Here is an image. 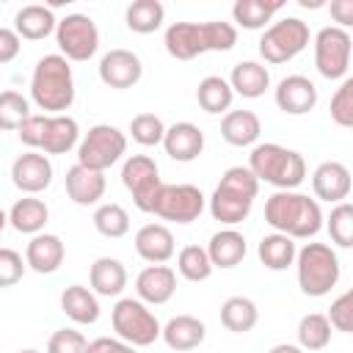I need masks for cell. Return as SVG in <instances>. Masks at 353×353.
<instances>
[{"mask_svg": "<svg viewBox=\"0 0 353 353\" xmlns=\"http://www.w3.org/2000/svg\"><path fill=\"white\" fill-rule=\"evenodd\" d=\"M165 52L176 61H193L204 52H226L237 44L232 22H171L163 36Z\"/></svg>", "mask_w": 353, "mask_h": 353, "instance_id": "cell-1", "label": "cell"}, {"mask_svg": "<svg viewBox=\"0 0 353 353\" xmlns=\"http://www.w3.org/2000/svg\"><path fill=\"white\" fill-rule=\"evenodd\" d=\"M265 223L290 240H309L323 229V210L317 199L295 190H276L265 201Z\"/></svg>", "mask_w": 353, "mask_h": 353, "instance_id": "cell-2", "label": "cell"}, {"mask_svg": "<svg viewBox=\"0 0 353 353\" xmlns=\"http://www.w3.org/2000/svg\"><path fill=\"white\" fill-rule=\"evenodd\" d=\"M30 99L52 116L72 108V102H74V74H72L69 61L61 52L39 58V63L33 69V77H30Z\"/></svg>", "mask_w": 353, "mask_h": 353, "instance_id": "cell-3", "label": "cell"}, {"mask_svg": "<svg viewBox=\"0 0 353 353\" xmlns=\"http://www.w3.org/2000/svg\"><path fill=\"white\" fill-rule=\"evenodd\" d=\"M256 193H259L256 176L245 165H232L223 171L221 182L210 196V215L226 226L243 223L254 207Z\"/></svg>", "mask_w": 353, "mask_h": 353, "instance_id": "cell-4", "label": "cell"}, {"mask_svg": "<svg viewBox=\"0 0 353 353\" xmlns=\"http://www.w3.org/2000/svg\"><path fill=\"white\" fill-rule=\"evenodd\" d=\"M256 182H268L279 190H295L306 179V160L301 152L281 143H256L245 165Z\"/></svg>", "mask_w": 353, "mask_h": 353, "instance_id": "cell-5", "label": "cell"}, {"mask_svg": "<svg viewBox=\"0 0 353 353\" xmlns=\"http://www.w3.org/2000/svg\"><path fill=\"white\" fill-rule=\"evenodd\" d=\"M19 141L30 149V152H41V154H66L77 138H80V127L72 116L58 113V116H36L30 113L22 127L17 130Z\"/></svg>", "mask_w": 353, "mask_h": 353, "instance_id": "cell-6", "label": "cell"}, {"mask_svg": "<svg viewBox=\"0 0 353 353\" xmlns=\"http://www.w3.org/2000/svg\"><path fill=\"white\" fill-rule=\"evenodd\" d=\"M295 268H298V287L309 298L328 295L342 273L336 251L325 243H306L295 254Z\"/></svg>", "mask_w": 353, "mask_h": 353, "instance_id": "cell-7", "label": "cell"}, {"mask_svg": "<svg viewBox=\"0 0 353 353\" xmlns=\"http://www.w3.org/2000/svg\"><path fill=\"white\" fill-rule=\"evenodd\" d=\"M110 323L113 331L121 342L132 345V347H146L160 336V320L152 314V309L138 301V298H121L116 301L113 312H110Z\"/></svg>", "mask_w": 353, "mask_h": 353, "instance_id": "cell-8", "label": "cell"}, {"mask_svg": "<svg viewBox=\"0 0 353 353\" xmlns=\"http://www.w3.org/2000/svg\"><path fill=\"white\" fill-rule=\"evenodd\" d=\"M309 44V25L301 17H284L273 25L259 39V55L265 63H287L295 55H301Z\"/></svg>", "mask_w": 353, "mask_h": 353, "instance_id": "cell-9", "label": "cell"}, {"mask_svg": "<svg viewBox=\"0 0 353 353\" xmlns=\"http://www.w3.org/2000/svg\"><path fill=\"white\" fill-rule=\"evenodd\" d=\"M127 152V135L113 124H94L80 146H77V165H85L91 171H108L119 157Z\"/></svg>", "mask_w": 353, "mask_h": 353, "instance_id": "cell-10", "label": "cell"}, {"mask_svg": "<svg viewBox=\"0 0 353 353\" xmlns=\"http://www.w3.org/2000/svg\"><path fill=\"white\" fill-rule=\"evenodd\" d=\"M55 41L66 61H88L99 50V30L88 14H66L55 25Z\"/></svg>", "mask_w": 353, "mask_h": 353, "instance_id": "cell-11", "label": "cell"}, {"mask_svg": "<svg viewBox=\"0 0 353 353\" xmlns=\"http://www.w3.org/2000/svg\"><path fill=\"white\" fill-rule=\"evenodd\" d=\"M121 182L130 190L135 207L141 212H152L157 190L163 188L160 168H157L154 157H149V154H130L124 160V165H121Z\"/></svg>", "mask_w": 353, "mask_h": 353, "instance_id": "cell-12", "label": "cell"}, {"mask_svg": "<svg viewBox=\"0 0 353 353\" xmlns=\"http://www.w3.org/2000/svg\"><path fill=\"white\" fill-rule=\"evenodd\" d=\"M204 193L196 185H165L157 190L152 215L163 218V221H174V223H193L201 212H204Z\"/></svg>", "mask_w": 353, "mask_h": 353, "instance_id": "cell-13", "label": "cell"}, {"mask_svg": "<svg viewBox=\"0 0 353 353\" xmlns=\"http://www.w3.org/2000/svg\"><path fill=\"white\" fill-rule=\"evenodd\" d=\"M350 33L328 25L314 36V66L325 80H342L350 66Z\"/></svg>", "mask_w": 353, "mask_h": 353, "instance_id": "cell-14", "label": "cell"}, {"mask_svg": "<svg viewBox=\"0 0 353 353\" xmlns=\"http://www.w3.org/2000/svg\"><path fill=\"white\" fill-rule=\"evenodd\" d=\"M141 77H143V63L132 50L119 47V50L105 52L102 61H99V80L108 88L124 91V88H132Z\"/></svg>", "mask_w": 353, "mask_h": 353, "instance_id": "cell-15", "label": "cell"}, {"mask_svg": "<svg viewBox=\"0 0 353 353\" xmlns=\"http://www.w3.org/2000/svg\"><path fill=\"white\" fill-rule=\"evenodd\" d=\"M11 182L22 193H28V196H36V193L47 190L50 182H52V163H50V157L41 154V152L19 154L11 163Z\"/></svg>", "mask_w": 353, "mask_h": 353, "instance_id": "cell-16", "label": "cell"}, {"mask_svg": "<svg viewBox=\"0 0 353 353\" xmlns=\"http://www.w3.org/2000/svg\"><path fill=\"white\" fill-rule=\"evenodd\" d=\"M276 105L287 116H303L317 105V85L303 74H287L276 85Z\"/></svg>", "mask_w": 353, "mask_h": 353, "instance_id": "cell-17", "label": "cell"}, {"mask_svg": "<svg viewBox=\"0 0 353 353\" xmlns=\"http://www.w3.org/2000/svg\"><path fill=\"white\" fill-rule=\"evenodd\" d=\"M135 292L138 301L160 306L168 303L176 292V270L168 265H149L135 276Z\"/></svg>", "mask_w": 353, "mask_h": 353, "instance_id": "cell-18", "label": "cell"}, {"mask_svg": "<svg viewBox=\"0 0 353 353\" xmlns=\"http://www.w3.org/2000/svg\"><path fill=\"white\" fill-rule=\"evenodd\" d=\"M312 190L328 204H339L350 196V171L339 160H325L312 174Z\"/></svg>", "mask_w": 353, "mask_h": 353, "instance_id": "cell-19", "label": "cell"}, {"mask_svg": "<svg viewBox=\"0 0 353 353\" xmlns=\"http://www.w3.org/2000/svg\"><path fill=\"white\" fill-rule=\"evenodd\" d=\"M163 149H165V154L171 160L190 163L204 152V132L190 121H176V124L165 127Z\"/></svg>", "mask_w": 353, "mask_h": 353, "instance_id": "cell-20", "label": "cell"}, {"mask_svg": "<svg viewBox=\"0 0 353 353\" xmlns=\"http://www.w3.org/2000/svg\"><path fill=\"white\" fill-rule=\"evenodd\" d=\"M63 182H66V196L80 207L97 204L105 196V188H108V179H105L102 171H91L85 165H77V163L66 171Z\"/></svg>", "mask_w": 353, "mask_h": 353, "instance_id": "cell-21", "label": "cell"}, {"mask_svg": "<svg viewBox=\"0 0 353 353\" xmlns=\"http://www.w3.org/2000/svg\"><path fill=\"white\" fill-rule=\"evenodd\" d=\"M135 251L149 265H165L174 256V251H176L171 229L163 226V223H146V226H141L135 232Z\"/></svg>", "mask_w": 353, "mask_h": 353, "instance_id": "cell-22", "label": "cell"}, {"mask_svg": "<svg viewBox=\"0 0 353 353\" xmlns=\"http://www.w3.org/2000/svg\"><path fill=\"white\" fill-rule=\"evenodd\" d=\"M63 256H66V248H63V240L58 234H47V232H39L30 237L28 248H25V265L36 273H55L61 265H63Z\"/></svg>", "mask_w": 353, "mask_h": 353, "instance_id": "cell-23", "label": "cell"}, {"mask_svg": "<svg viewBox=\"0 0 353 353\" xmlns=\"http://www.w3.org/2000/svg\"><path fill=\"white\" fill-rule=\"evenodd\" d=\"M160 336H163V342H165L171 350L185 353V350H193V347H199V345L204 342L207 325H204L199 317H193V314H176V317H171V320L160 328Z\"/></svg>", "mask_w": 353, "mask_h": 353, "instance_id": "cell-24", "label": "cell"}, {"mask_svg": "<svg viewBox=\"0 0 353 353\" xmlns=\"http://www.w3.org/2000/svg\"><path fill=\"white\" fill-rule=\"evenodd\" d=\"M207 256H210V262H212V268H234V265H240L243 259H245V254H248V245H245V237L237 232V229H221V232H215L212 237H210V243H207Z\"/></svg>", "mask_w": 353, "mask_h": 353, "instance_id": "cell-25", "label": "cell"}, {"mask_svg": "<svg viewBox=\"0 0 353 353\" xmlns=\"http://www.w3.org/2000/svg\"><path fill=\"white\" fill-rule=\"evenodd\" d=\"M55 14L52 8L47 6H39V3H30V6H22L14 17V33L19 39H28V41H41L47 39L50 33H55Z\"/></svg>", "mask_w": 353, "mask_h": 353, "instance_id": "cell-26", "label": "cell"}, {"mask_svg": "<svg viewBox=\"0 0 353 353\" xmlns=\"http://www.w3.org/2000/svg\"><path fill=\"white\" fill-rule=\"evenodd\" d=\"M88 284H91L94 295L116 298L127 287V268L113 256H99V259H94V265L88 270Z\"/></svg>", "mask_w": 353, "mask_h": 353, "instance_id": "cell-27", "label": "cell"}, {"mask_svg": "<svg viewBox=\"0 0 353 353\" xmlns=\"http://www.w3.org/2000/svg\"><path fill=\"white\" fill-rule=\"evenodd\" d=\"M234 94L245 99H256L270 88V72L259 61H240L232 66V74L226 80Z\"/></svg>", "mask_w": 353, "mask_h": 353, "instance_id": "cell-28", "label": "cell"}, {"mask_svg": "<svg viewBox=\"0 0 353 353\" xmlns=\"http://www.w3.org/2000/svg\"><path fill=\"white\" fill-rule=\"evenodd\" d=\"M61 312L77 325H91L99 320V301L91 292V287L69 284L61 292Z\"/></svg>", "mask_w": 353, "mask_h": 353, "instance_id": "cell-29", "label": "cell"}, {"mask_svg": "<svg viewBox=\"0 0 353 353\" xmlns=\"http://www.w3.org/2000/svg\"><path fill=\"white\" fill-rule=\"evenodd\" d=\"M262 132L259 116L254 110H229L221 121V138L232 146H251Z\"/></svg>", "mask_w": 353, "mask_h": 353, "instance_id": "cell-30", "label": "cell"}, {"mask_svg": "<svg viewBox=\"0 0 353 353\" xmlns=\"http://www.w3.org/2000/svg\"><path fill=\"white\" fill-rule=\"evenodd\" d=\"M6 215H8V223L17 232H22V234H39L44 229L47 218H50V210H47V204L41 199L25 196V199H17L14 207Z\"/></svg>", "mask_w": 353, "mask_h": 353, "instance_id": "cell-31", "label": "cell"}, {"mask_svg": "<svg viewBox=\"0 0 353 353\" xmlns=\"http://www.w3.org/2000/svg\"><path fill=\"white\" fill-rule=\"evenodd\" d=\"M295 254H298L295 240H290L287 234H279V232L265 234L256 245V256L268 270H287L290 265H295Z\"/></svg>", "mask_w": 353, "mask_h": 353, "instance_id": "cell-32", "label": "cell"}, {"mask_svg": "<svg viewBox=\"0 0 353 353\" xmlns=\"http://www.w3.org/2000/svg\"><path fill=\"white\" fill-rule=\"evenodd\" d=\"M284 8L281 0H237L232 6V17L240 28L245 30H259L265 28L279 11Z\"/></svg>", "mask_w": 353, "mask_h": 353, "instance_id": "cell-33", "label": "cell"}, {"mask_svg": "<svg viewBox=\"0 0 353 353\" xmlns=\"http://www.w3.org/2000/svg\"><path fill=\"white\" fill-rule=\"evenodd\" d=\"M259 320V309L251 298L245 295H232L221 303V323L226 331H234V334H245L256 325Z\"/></svg>", "mask_w": 353, "mask_h": 353, "instance_id": "cell-34", "label": "cell"}, {"mask_svg": "<svg viewBox=\"0 0 353 353\" xmlns=\"http://www.w3.org/2000/svg\"><path fill=\"white\" fill-rule=\"evenodd\" d=\"M232 99H234V91H232V85L221 77V74H207L201 83H199V88H196V102H199V108L204 110V113H223V110H229L232 108Z\"/></svg>", "mask_w": 353, "mask_h": 353, "instance_id": "cell-35", "label": "cell"}, {"mask_svg": "<svg viewBox=\"0 0 353 353\" xmlns=\"http://www.w3.org/2000/svg\"><path fill=\"white\" fill-rule=\"evenodd\" d=\"M163 19H165V8H163L160 0H135V3H130L127 11H124L127 28H130L132 33H141V36L154 33V30L163 25Z\"/></svg>", "mask_w": 353, "mask_h": 353, "instance_id": "cell-36", "label": "cell"}, {"mask_svg": "<svg viewBox=\"0 0 353 353\" xmlns=\"http://www.w3.org/2000/svg\"><path fill=\"white\" fill-rule=\"evenodd\" d=\"M331 342V325L328 317L320 312L303 314L298 323V347L301 350H323Z\"/></svg>", "mask_w": 353, "mask_h": 353, "instance_id": "cell-37", "label": "cell"}, {"mask_svg": "<svg viewBox=\"0 0 353 353\" xmlns=\"http://www.w3.org/2000/svg\"><path fill=\"white\" fill-rule=\"evenodd\" d=\"M94 229L102 234V237H110V240H119L130 232V215L121 204H99L94 210Z\"/></svg>", "mask_w": 353, "mask_h": 353, "instance_id": "cell-38", "label": "cell"}, {"mask_svg": "<svg viewBox=\"0 0 353 353\" xmlns=\"http://www.w3.org/2000/svg\"><path fill=\"white\" fill-rule=\"evenodd\" d=\"M176 270L188 281H207L212 276V262L201 245H185L176 254Z\"/></svg>", "mask_w": 353, "mask_h": 353, "instance_id": "cell-39", "label": "cell"}, {"mask_svg": "<svg viewBox=\"0 0 353 353\" xmlns=\"http://www.w3.org/2000/svg\"><path fill=\"white\" fill-rule=\"evenodd\" d=\"M28 116H30V102L19 91H0V130L3 132L19 130Z\"/></svg>", "mask_w": 353, "mask_h": 353, "instance_id": "cell-40", "label": "cell"}, {"mask_svg": "<svg viewBox=\"0 0 353 353\" xmlns=\"http://www.w3.org/2000/svg\"><path fill=\"white\" fill-rule=\"evenodd\" d=\"M328 234H331V243L339 245V248H350L353 245V204L347 201H339L331 215H328Z\"/></svg>", "mask_w": 353, "mask_h": 353, "instance_id": "cell-41", "label": "cell"}, {"mask_svg": "<svg viewBox=\"0 0 353 353\" xmlns=\"http://www.w3.org/2000/svg\"><path fill=\"white\" fill-rule=\"evenodd\" d=\"M130 135H132V141L141 143V146H157V143H163L165 124H163V119L154 116V113H138V116H132V121H130Z\"/></svg>", "mask_w": 353, "mask_h": 353, "instance_id": "cell-42", "label": "cell"}, {"mask_svg": "<svg viewBox=\"0 0 353 353\" xmlns=\"http://www.w3.org/2000/svg\"><path fill=\"white\" fill-rule=\"evenodd\" d=\"M331 119L339 127H353V80L345 77L342 85L331 97Z\"/></svg>", "mask_w": 353, "mask_h": 353, "instance_id": "cell-43", "label": "cell"}, {"mask_svg": "<svg viewBox=\"0 0 353 353\" xmlns=\"http://www.w3.org/2000/svg\"><path fill=\"white\" fill-rule=\"evenodd\" d=\"M328 325L331 328H336V331H342V334H350L353 331V290H347V292H342L334 303H331V309H328Z\"/></svg>", "mask_w": 353, "mask_h": 353, "instance_id": "cell-44", "label": "cell"}, {"mask_svg": "<svg viewBox=\"0 0 353 353\" xmlns=\"http://www.w3.org/2000/svg\"><path fill=\"white\" fill-rule=\"evenodd\" d=\"M85 347L88 339L74 328H58L47 342V353H85Z\"/></svg>", "mask_w": 353, "mask_h": 353, "instance_id": "cell-45", "label": "cell"}, {"mask_svg": "<svg viewBox=\"0 0 353 353\" xmlns=\"http://www.w3.org/2000/svg\"><path fill=\"white\" fill-rule=\"evenodd\" d=\"M25 259L14 248H0V287H14L25 273Z\"/></svg>", "mask_w": 353, "mask_h": 353, "instance_id": "cell-46", "label": "cell"}, {"mask_svg": "<svg viewBox=\"0 0 353 353\" xmlns=\"http://www.w3.org/2000/svg\"><path fill=\"white\" fill-rule=\"evenodd\" d=\"M85 353H138L132 345L121 342V339H113V336H97L88 342Z\"/></svg>", "mask_w": 353, "mask_h": 353, "instance_id": "cell-47", "label": "cell"}, {"mask_svg": "<svg viewBox=\"0 0 353 353\" xmlns=\"http://www.w3.org/2000/svg\"><path fill=\"white\" fill-rule=\"evenodd\" d=\"M19 47H22V39L11 28H0V66L11 63L19 55Z\"/></svg>", "mask_w": 353, "mask_h": 353, "instance_id": "cell-48", "label": "cell"}, {"mask_svg": "<svg viewBox=\"0 0 353 353\" xmlns=\"http://www.w3.org/2000/svg\"><path fill=\"white\" fill-rule=\"evenodd\" d=\"M331 17L339 22L336 28H347V25H353V0H334L331 3Z\"/></svg>", "mask_w": 353, "mask_h": 353, "instance_id": "cell-49", "label": "cell"}, {"mask_svg": "<svg viewBox=\"0 0 353 353\" xmlns=\"http://www.w3.org/2000/svg\"><path fill=\"white\" fill-rule=\"evenodd\" d=\"M268 353H303L298 345H290V342H281V345H273Z\"/></svg>", "mask_w": 353, "mask_h": 353, "instance_id": "cell-50", "label": "cell"}, {"mask_svg": "<svg viewBox=\"0 0 353 353\" xmlns=\"http://www.w3.org/2000/svg\"><path fill=\"white\" fill-rule=\"evenodd\" d=\"M6 223H8V215L0 210V234H3V229H6Z\"/></svg>", "mask_w": 353, "mask_h": 353, "instance_id": "cell-51", "label": "cell"}, {"mask_svg": "<svg viewBox=\"0 0 353 353\" xmlns=\"http://www.w3.org/2000/svg\"><path fill=\"white\" fill-rule=\"evenodd\" d=\"M19 353H39L36 347H25V350H19Z\"/></svg>", "mask_w": 353, "mask_h": 353, "instance_id": "cell-52", "label": "cell"}]
</instances>
